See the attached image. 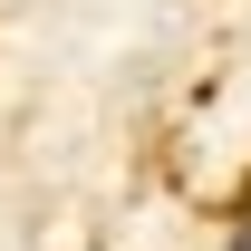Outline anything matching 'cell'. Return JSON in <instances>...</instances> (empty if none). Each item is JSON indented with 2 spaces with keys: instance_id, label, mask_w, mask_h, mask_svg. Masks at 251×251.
<instances>
[{
  "instance_id": "1",
  "label": "cell",
  "mask_w": 251,
  "mask_h": 251,
  "mask_svg": "<svg viewBox=\"0 0 251 251\" xmlns=\"http://www.w3.org/2000/svg\"><path fill=\"white\" fill-rule=\"evenodd\" d=\"M222 251H251V213H242V222H232V242H222Z\"/></svg>"
}]
</instances>
